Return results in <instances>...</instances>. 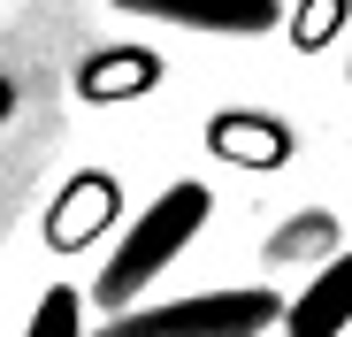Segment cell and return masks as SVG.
<instances>
[{"mask_svg": "<svg viewBox=\"0 0 352 337\" xmlns=\"http://www.w3.org/2000/svg\"><path fill=\"white\" fill-rule=\"evenodd\" d=\"M214 215V192L207 184H168L161 199H146L138 207V222H131V230H123V246H115L107 253V268L92 276V307H107V314H131L138 307V292L153 284V276L176 261V253H184L192 238H199V222Z\"/></svg>", "mask_w": 352, "mask_h": 337, "instance_id": "1", "label": "cell"}, {"mask_svg": "<svg viewBox=\"0 0 352 337\" xmlns=\"http://www.w3.org/2000/svg\"><path fill=\"white\" fill-rule=\"evenodd\" d=\"M268 322H283V299L268 284H238V292H192L168 307L107 314L92 337H261Z\"/></svg>", "mask_w": 352, "mask_h": 337, "instance_id": "2", "label": "cell"}, {"mask_svg": "<svg viewBox=\"0 0 352 337\" xmlns=\"http://www.w3.org/2000/svg\"><path fill=\"white\" fill-rule=\"evenodd\" d=\"M115 215H123V184L107 168H77V177H62V192L46 207V246L54 253H85V246L107 238Z\"/></svg>", "mask_w": 352, "mask_h": 337, "instance_id": "3", "label": "cell"}, {"mask_svg": "<svg viewBox=\"0 0 352 337\" xmlns=\"http://www.w3.org/2000/svg\"><path fill=\"white\" fill-rule=\"evenodd\" d=\"M207 153L230 168H283L299 153V131L268 107H222V116H207Z\"/></svg>", "mask_w": 352, "mask_h": 337, "instance_id": "4", "label": "cell"}, {"mask_svg": "<svg viewBox=\"0 0 352 337\" xmlns=\"http://www.w3.org/2000/svg\"><path fill=\"white\" fill-rule=\"evenodd\" d=\"M69 85H77L85 107H131V100H146V92L161 85V54L138 46V39H123V46H92L85 62H77Z\"/></svg>", "mask_w": 352, "mask_h": 337, "instance_id": "5", "label": "cell"}, {"mask_svg": "<svg viewBox=\"0 0 352 337\" xmlns=\"http://www.w3.org/2000/svg\"><path fill=\"white\" fill-rule=\"evenodd\" d=\"M123 16H153V23H184V31H276L283 0H107Z\"/></svg>", "mask_w": 352, "mask_h": 337, "instance_id": "6", "label": "cell"}, {"mask_svg": "<svg viewBox=\"0 0 352 337\" xmlns=\"http://www.w3.org/2000/svg\"><path fill=\"white\" fill-rule=\"evenodd\" d=\"M352 322V253H337V261H322L314 268V284L299 292V299H283V337H337Z\"/></svg>", "mask_w": 352, "mask_h": 337, "instance_id": "7", "label": "cell"}, {"mask_svg": "<svg viewBox=\"0 0 352 337\" xmlns=\"http://www.w3.org/2000/svg\"><path fill=\"white\" fill-rule=\"evenodd\" d=\"M337 215L329 207H307V215H291V222H276V238H268V261H337Z\"/></svg>", "mask_w": 352, "mask_h": 337, "instance_id": "8", "label": "cell"}, {"mask_svg": "<svg viewBox=\"0 0 352 337\" xmlns=\"http://www.w3.org/2000/svg\"><path fill=\"white\" fill-rule=\"evenodd\" d=\"M344 23H352V0H299V8L283 16V31H291V46H299V54H322Z\"/></svg>", "mask_w": 352, "mask_h": 337, "instance_id": "9", "label": "cell"}, {"mask_svg": "<svg viewBox=\"0 0 352 337\" xmlns=\"http://www.w3.org/2000/svg\"><path fill=\"white\" fill-rule=\"evenodd\" d=\"M23 337H85V299H77L69 284L38 292V307H31V329H23Z\"/></svg>", "mask_w": 352, "mask_h": 337, "instance_id": "10", "label": "cell"}, {"mask_svg": "<svg viewBox=\"0 0 352 337\" xmlns=\"http://www.w3.org/2000/svg\"><path fill=\"white\" fill-rule=\"evenodd\" d=\"M8 116H16V85L0 77V123H8Z\"/></svg>", "mask_w": 352, "mask_h": 337, "instance_id": "11", "label": "cell"}, {"mask_svg": "<svg viewBox=\"0 0 352 337\" xmlns=\"http://www.w3.org/2000/svg\"><path fill=\"white\" fill-rule=\"evenodd\" d=\"M344 77H352V69H344Z\"/></svg>", "mask_w": 352, "mask_h": 337, "instance_id": "12", "label": "cell"}]
</instances>
